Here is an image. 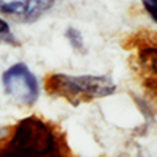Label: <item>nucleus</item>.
Returning a JSON list of instances; mask_svg holds the SVG:
<instances>
[{"label": "nucleus", "instance_id": "f257e3e1", "mask_svg": "<svg viewBox=\"0 0 157 157\" xmlns=\"http://www.w3.org/2000/svg\"><path fill=\"white\" fill-rule=\"evenodd\" d=\"M46 90L49 94L63 98L77 105L82 102L112 96L116 91V83L109 75L52 74L46 80Z\"/></svg>", "mask_w": 157, "mask_h": 157}, {"label": "nucleus", "instance_id": "f03ea898", "mask_svg": "<svg viewBox=\"0 0 157 157\" xmlns=\"http://www.w3.org/2000/svg\"><path fill=\"white\" fill-rule=\"evenodd\" d=\"M54 148L55 137L50 127L38 118H25L14 130L8 152L19 157H43Z\"/></svg>", "mask_w": 157, "mask_h": 157}, {"label": "nucleus", "instance_id": "7ed1b4c3", "mask_svg": "<svg viewBox=\"0 0 157 157\" xmlns=\"http://www.w3.org/2000/svg\"><path fill=\"white\" fill-rule=\"evenodd\" d=\"M5 93L22 105H33L39 96V83L25 63H14L2 77Z\"/></svg>", "mask_w": 157, "mask_h": 157}, {"label": "nucleus", "instance_id": "20e7f679", "mask_svg": "<svg viewBox=\"0 0 157 157\" xmlns=\"http://www.w3.org/2000/svg\"><path fill=\"white\" fill-rule=\"evenodd\" d=\"M55 0H0V14L21 22H35Z\"/></svg>", "mask_w": 157, "mask_h": 157}, {"label": "nucleus", "instance_id": "39448f33", "mask_svg": "<svg viewBox=\"0 0 157 157\" xmlns=\"http://www.w3.org/2000/svg\"><path fill=\"white\" fill-rule=\"evenodd\" d=\"M140 64L145 71L157 75V46H149L140 50ZM155 94H157V83H155Z\"/></svg>", "mask_w": 157, "mask_h": 157}, {"label": "nucleus", "instance_id": "423d86ee", "mask_svg": "<svg viewBox=\"0 0 157 157\" xmlns=\"http://www.w3.org/2000/svg\"><path fill=\"white\" fill-rule=\"evenodd\" d=\"M0 43H8V44H17L14 35H13L10 25L0 17Z\"/></svg>", "mask_w": 157, "mask_h": 157}, {"label": "nucleus", "instance_id": "0eeeda50", "mask_svg": "<svg viewBox=\"0 0 157 157\" xmlns=\"http://www.w3.org/2000/svg\"><path fill=\"white\" fill-rule=\"evenodd\" d=\"M145 10L149 13V16L157 22V0H141Z\"/></svg>", "mask_w": 157, "mask_h": 157}, {"label": "nucleus", "instance_id": "6e6552de", "mask_svg": "<svg viewBox=\"0 0 157 157\" xmlns=\"http://www.w3.org/2000/svg\"><path fill=\"white\" fill-rule=\"evenodd\" d=\"M0 157H19V155H14V154H11V152H8V151H5Z\"/></svg>", "mask_w": 157, "mask_h": 157}]
</instances>
